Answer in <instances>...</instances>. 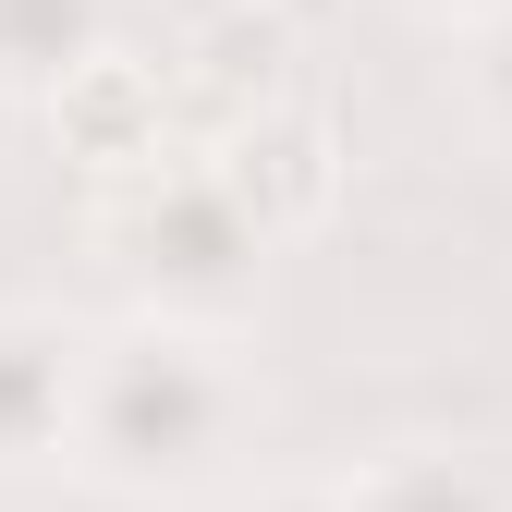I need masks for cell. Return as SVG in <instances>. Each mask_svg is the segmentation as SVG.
Here are the masks:
<instances>
[{
  "label": "cell",
  "instance_id": "ba28073f",
  "mask_svg": "<svg viewBox=\"0 0 512 512\" xmlns=\"http://www.w3.org/2000/svg\"><path fill=\"white\" fill-rule=\"evenodd\" d=\"M476 98L512 110V0H500V13H476Z\"/></svg>",
  "mask_w": 512,
  "mask_h": 512
},
{
  "label": "cell",
  "instance_id": "277c9868",
  "mask_svg": "<svg viewBox=\"0 0 512 512\" xmlns=\"http://www.w3.org/2000/svg\"><path fill=\"white\" fill-rule=\"evenodd\" d=\"M232 196L256 208V232H305V220H330V183H342V159H330V122H305V110H269L256 98L232 135H220V159H208Z\"/></svg>",
  "mask_w": 512,
  "mask_h": 512
},
{
  "label": "cell",
  "instance_id": "3957f363",
  "mask_svg": "<svg viewBox=\"0 0 512 512\" xmlns=\"http://www.w3.org/2000/svg\"><path fill=\"white\" fill-rule=\"evenodd\" d=\"M74 366H86V330H74V317L0 305V476L61 464V439H74Z\"/></svg>",
  "mask_w": 512,
  "mask_h": 512
},
{
  "label": "cell",
  "instance_id": "9c48e42d",
  "mask_svg": "<svg viewBox=\"0 0 512 512\" xmlns=\"http://www.w3.org/2000/svg\"><path fill=\"white\" fill-rule=\"evenodd\" d=\"M244 512H354V488L342 476H281L269 500H244Z\"/></svg>",
  "mask_w": 512,
  "mask_h": 512
},
{
  "label": "cell",
  "instance_id": "5b68a950",
  "mask_svg": "<svg viewBox=\"0 0 512 512\" xmlns=\"http://www.w3.org/2000/svg\"><path fill=\"white\" fill-rule=\"evenodd\" d=\"M49 122H61V147H74L98 183H122V171H147V159H171L159 147V122H171V98H159V74L147 61H122V49H98L74 86L49 98Z\"/></svg>",
  "mask_w": 512,
  "mask_h": 512
},
{
  "label": "cell",
  "instance_id": "52a82bcc",
  "mask_svg": "<svg viewBox=\"0 0 512 512\" xmlns=\"http://www.w3.org/2000/svg\"><path fill=\"white\" fill-rule=\"evenodd\" d=\"M342 488H354V512H512V488L476 452H452V439H391V452H366Z\"/></svg>",
  "mask_w": 512,
  "mask_h": 512
},
{
  "label": "cell",
  "instance_id": "8992f818",
  "mask_svg": "<svg viewBox=\"0 0 512 512\" xmlns=\"http://www.w3.org/2000/svg\"><path fill=\"white\" fill-rule=\"evenodd\" d=\"M110 49V0H0V98L49 110Z\"/></svg>",
  "mask_w": 512,
  "mask_h": 512
},
{
  "label": "cell",
  "instance_id": "30bf717a",
  "mask_svg": "<svg viewBox=\"0 0 512 512\" xmlns=\"http://www.w3.org/2000/svg\"><path fill=\"white\" fill-rule=\"evenodd\" d=\"M403 13H427V25H476V13H500V0H403Z\"/></svg>",
  "mask_w": 512,
  "mask_h": 512
},
{
  "label": "cell",
  "instance_id": "7a4b0ae2",
  "mask_svg": "<svg viewBox=\"0 0 512 512\" xmlns=\"http://www.w3.org/2000/svg\"><path fill=\"white\" fill-rule=\"evenodd\" d=\"M86 232H98L110 269L135 281V305H183V317H232L256 293V269H269L256 208L208 159H147V171L98 183V220Z\"/></svg>",
  "mask_w": 512,
  "mask_h": 512
},
{
  "label": "cell",
  "instance_id": "6da1fadb",
  "mask_svg": "<svg viewBox=\"0 0 512 512\" xmlns=\"http://www.w3.org/2000/svg\"><path fill=\"white\" fill-rule=\"evenodd\" d=\"M256 427H269V378H256L232 317L135 305L86 330L61 464L110 500H220L256 464Z\"/></svg>",
  "mask_w": 512,
  "mask_h": 512
}]
</instances>
